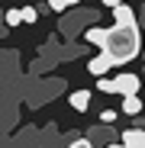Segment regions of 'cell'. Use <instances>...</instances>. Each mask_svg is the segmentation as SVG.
Segmentation results:
<instances>
[{"label": "cell", "mask_w": 145, "mask_h": 148, "mask_svg": "<svg viewBox=\"0 0 145 148\" xmlns=\"http://www.w3.org/2000/svg\"><path fill=\"white\" fill-rule=\"evenodd\" d=\"M107 7H116V3H126V0H103Z\"/></svg>", "instance_id": "obj_13"}, {"label": "cell", "mask_w": 145, "mask_h": 148, "mask_svg": "<svg viewBox=\"0 0 145 148\" xmlns=\"http://www.w3.org/2000/svg\"><path fill=\"white\" fill-rule=\"evenodd\" d=\"M103 93H123V97H132L139 93V77L135 74H116V77H100L97 81Z\"/></svg>", "instance_id": "obj_2"}, {"label": "cell", "mask_w": 145, "mask_h": 148, "mask_svg": "<svg viewBox=\"0 0 145 148\" xmlns=\"http://www.w3.org/2000/svg\"><path fill=\"white\" fill-rule=\"evenodd\" d=\"M119 145H123V148H145V132H142L139 126H135V129H126Z\"/></svg>", "instance_id": "obj_3"}, {"label": "cell", "mask_w": 145, "mask_h": 148, "mask_svg": "<svg viewBox=\"0 0 145 148\" xmlns=\"http://www.w3.org/2000/svg\"><path fill=\"white\" fill-rule=\"evenodd\" d=\"M71 3H78V0H48V7H52V10H68Z\"/></svg>", "instance_id": "obj_9"}, {"label": "cell", "mask_w": 145, "mask_h": 148, "mask_svg": "<svg viewBox=\"0 0 145 148\" xmlns=\"http://www.w3.org/2000/svg\"><path fill=\"white\" fill-rule=\"evenodd\" d=\"M107 148H123V145H119V142H116V145H107Z\"/></svg>", "instance_id": "obj_14"}, {"label": "cell", "mask_w": 145, "mask_h": 148, "mask_svg": "<svg viewBox=\"0 0 145 148\" xmlns=\"http://www.w3.org/2000/svg\"><path fill=\"white\" fill-rule=\"evenodd\" d=\"M87 103H90V90H74V93H71V106H74V110H87Z\"/></svg>", "instance_id": "obj_6"}, {"label": "cell", "mask_w": 145, "mask_h": 148, "mask_svg": "<svg viewBox=\"0 0 145 148\" xmlns=\"http://www.w3.org/2000/svg\"><path fill=\"white\" fill-rule=\"evenodd\" d=\"M19 16H23V23H36V19H39V10H36V7H23Z\"/></svg>", "instance_id": "obj_8"}, {"label": "cell", "mask_w": 145, "mask_h": 148, "mask_svg": "<svg viewBox=\"0 0 145 148\" xmlns=\"http://www.w3.org/2000/svg\"><path fill=\"white\" fill-rule=\"evenodd\" d=\"M139 110H142V103H139V97H135V93L123 100V113H129V116H132V113H139Z\"/></svg>", "instance_id": "obj_7"}, {"label": "cell", "mask_w": 145, "mask_h": 148, "mask_svg": "<svg viewBox=\"0 0 145 148\" xmlns=\"http://www.w3.org/2000/svg\"><path fill=\"white\" fill-rule=\"evenodd\" d=\"M71 148H93V145H90V138H74Z\"/></svg>", "instance_id": "obj_11"}, {"label": "cell", "mask_w": 145, "mask_h": 148, "mask_svg": "<svg viewBox=\"0 0 145 148\" xmlns=\"http://www.w3.org/2000/svg\"><path fill=\"white\" fill-rule=\"evenodd\" d=\"M113 119H116L113 110H103V113H100V122H113Z\"/></svg>", "instance_id": "obj_12"}, {"label": "cell", "mask_w": 145, "mask_h": 148, "mask_svg": "<svg viewBox=\"0 0 145 148\" xmlns=\"http://www.w3.org/2000/svg\"><path fill=\"white\" fill-rule=\"evenodd\" d=\"M113 19H116V26H129V23H135L132 7H129V3H116V7H113Z\"/></svg>", "instance_id": "obj_4"}, {"label": "cell", "mask_w": 145, "mask_h": 148, "mask_svg": "<svg viewBox=\"0 0 145 148\" xmlns=\"http://www.w3.org/2000/svg\"><path fill=\"white\" fill-rule=\"evenodd\" d=\"M100 52L110 58V64H126L139 55V26L129 23V26H110L103 32Z\"/></svg>", "instance_id": "obj_1"}, {"label": "cell", "mask_w": 145, "mask_h": 148, "mask_svg": "<svg viewBox=\"0 0 145 148\" xmlns=\"http://www.w3.org/2000/svg\"><path fill=\"white\" fill-rule=\"evenodd\" d=\"M7 23H10V26H19V23H23L19 10H7Z\"/></svg>", "instance_id": "obj_10"}, {"label": "cell", "mask_w": 145, "mask_h": 148, "mask_svg": "<svg viewBox=\"0 0 145 148\" xmlns=\"http://www.w3.org/2000/svg\"><path fill=\"white\" fill-rule=\"evenodd\" d=\"M110 68H113V64H110V58H107L103 52L97 55V58H90V64H87V71H90V74H97V77H100V74H107Z\"/></svg>", "instance_id": "obj_5"}]
</instances>
